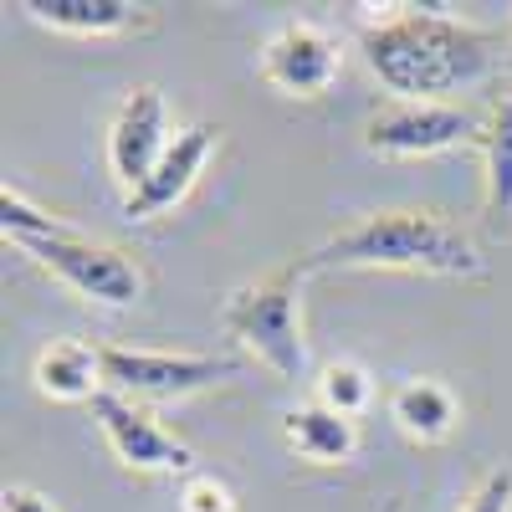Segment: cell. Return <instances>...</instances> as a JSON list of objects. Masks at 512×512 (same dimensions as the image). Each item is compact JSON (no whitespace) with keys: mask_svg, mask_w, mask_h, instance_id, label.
Here are the masks:
<instances>
[{"mask_svg":"<svg viewBox=\"0 0 512 512\" xmlns=\"http://www.w3.org/2000/svg\"><path fill=\"white\" fill-rule=\"evenodd\" d=\"M364 62L405 103H436L446 93L477 88L502 62V36L436 11H400L364 26Z\"/></svg>","mask_w":512,"mask_h":512,"instance_id":"obj_1","label":"cell"},{"mask_svg":"<svg viewBox=\"0 0 512 512\" xmlns=\"http://www.w3.org/2000/svg\"><path fill=\"white\" fill-rule=\"evenodd\" d=\"M313 272L364 267V272H425V277H487V256L441 210H374V216L328 236L308 251Z\"/></svg>","mask_w":512,"mask_h":512,"instance_id":"obj_2","label":"cell"},{"mask_svg":"<svg viewBox=\"0 0 512 512\" xmlns=\"http://www.w3.org/2000/svg\"><path fill=\"white\" fill-rule=\"evenodd\" d=\"M313 277L308 256H292L277 272L256 277L226 297V333L262 359L277 379H303L308 369V344H303V323H297V292Z\"/></svg>","mask_w":512,"mask_h":512,"instance_id":"obj_3","label":"cell"},{"mask_svg":"<svg viewBox=\"0 0 512 512\" xmlns=\"http://www.w3.org/2000/svg\"><path fill=\"white\" fill-rule=\"evenodd\" d=\"M103 359V390L123 400H185L200 395L210 384H221L236 374L231 359L216 354H154V349H98Z\"/></svg>","mask_w":512,"mask_h":512,"instance_id":"obj_4","label":"cell"},{"mask_svg":"<svg viewBox=\"0 0 512 512\" xmlns=\"http://www.w3.org/2000/svg\"><path fill=\"white\" fill-rule=\"evenodd\" d=\"M31 262H41L52 277H62L77 297L88 303H103V308H134L144 297V272L128 262L118 246H103V241H88V236H52V241H26L21 246Z\"/></svg>","mask_w":512,"mask_h":512,"instance_id":"obj_5","label":"cell"},{"mask_svg":"<svg viewBox=\"0 0 512 512\" xmlns=\"http://www.w3.org/2000/svg\"><path fill=\"white\" fill-rule=\"evenodd\" d=\"M482 118L451 103H395L364 123V149L379 159H425L456 144H477Z\"/></svg>","mask_w":512,"mask_h":512,"instance_id":"obj_6","label":"cell"},{"mask_svg":"<svg viewBox=\"0 0 512 512\" xmlns=\"http://www.w3.org/2000/svg\"><path fill=\"white\" fill-rule=\"evenodd\" d=\"M338 67H344V47L313 21H287L262 47V77L282 98H323L338 82Z\"/></svg>","mask_w":512,"mask_h":512,"instance_id":"obj_7","label":"cell"},{"mask_svg":"<svg viewBox=\"0 0 512 512\" xmlns=\"http://www.w3.org/2000/svg\"><path fill=\"white\" fill-rule=\"evenodd\" d=\"M169 108H164V93L139 82L128 88V98L118 103L113 123H108V164H113V180L123 190H139L149 180V169L164 159L169 149Z\"/></svg>","mask_w":512,"mask_h":512,"instance_id":"obj_8","label":"cell"},{"mask_svg":"<svg viewBox=\"0 0 512 512\" xmlns=\"http://www.w3.org/2000/svg\"><path fill=\"white\" fill-rule=\"evenodd\" d=\"M93 420L103 425L113 456L128 466V472H190L195 466V451L185 441H175L144 405L123 400L113 390H103L93 400Z\"/></svg>","mask_w":512,"mask_h":512,"instance_id":"obj_9","label":"cell"},{"mask_svg":"<svg viewBox=\"0 0 512 512\" xmlns=\"http://www.w3.org/2000/svg\"><path fill=\"white\" fill-rule=\"evenodd\" d=\"M216 144H221V123H190V128H180V134L169 139L164 159L149 169V180L139 190H128L123 210L134 221H154V216H164V210H175L190 195V185L200 180V169L210 164Z\"/></svg>","mask_w":512,"mask_h":512,"instance_id":"obj_10","label":"cell"},{"mask_svg":"<svg viewBox=\"0 0 512 512\" xmlns=\"http://www.w3.org/2000/svg\"><path fill=\"white\" fill-rule=\"evenodd\" d=\"M21 11L62 36H128L154 26L144 6H128V0H21Z\"/></svg>","mask_w":512,"mask_h":512,"instance_id":"obj_11","label":"cell"},{"mask_svg":"<svg viewBox=\"0 0 512 512\" xmlns=\"http://www.w3.org/2000/svg\"><path fill=\"white\" fill-rule=\"evenodd\" d=\"M36 390L47 400H62V405H77V400H98L103 395V359L77 344V338H52L47 349L36 354Z\"/></svg>","mask_w":512,"mask_h":512,"instance_id":"obj_12","label":"cell"},{"mask_svg":"<svg viewBox=\"0 0 512 512\" xmlns=\"http://www.w3.org/2000/svg\"><path fill=\"white\" fill-rule=\"evenodd\" d=\"M282 436H287V446L297 456L313 461V466H344L354 456V446H359V425L349 415H338V410L313 400V405H297V410L282 415Z\"/></svg>","mask_w":512,"mask_h":512,"instance_id":"obj_13","label":"cell"},{"mask_svg":"<svg viewBox=\"0 0 512 512\" xmlns=\"http://www.w3.org/2000/svg\"><path fill=\"white\" fill-rule=\"evenodd\" d=\"M477 149L487 159V226H512V93L482 118Z\"/></svg>","mask_w":512,"mask_h":512,"instance_id":"obj_14","label":"cell"},{"mask_svg":"<svg viewBox=\"0 0 512 512\" xmlns=\"http://www.w3.org/2000/svg\"><path fill=\"white\" fill-rule=\"evenodd\" d=\"M390 415L410 441H446L456 425V400L441 379H405L390 395Z\"/></svg>","mask_w":512,"mask_h":512,"instance_id":"obj_15","label":"cell"},{"mask_svg":"<svg viewBox=\"0 0 512 512\" xmlns=\"http://www.w3.org/2000/svg\"><path fill=\"white\" fill-rule=\"evenodd\" d=\"M0 231H6L16 246H26V241H52V236H67V226L52 216V210H41L36 200H26L11 180H6V190H0Z\"/></svg>","mask_w":512,"mask_h":512,"instance_id":"obj_16","label":"cell"},{"mask_svg":"<svg viewBox=\"0 0 512 512\" xmlns=\"http://www.w3.org/2000/svg\"><path fill=\"white\" fill-rule=\"evenodd\" d=\"M369 395H374V379H369L359 364H349V359L328 364L323 379H318V405H328V410H338V415H349V420L364 415Z\"/></svg>","mask_w":512,"mask_h":512,"instance_id":"obj_17","label":"cell"},{"mask_svg":"<svg viewBox=\"0 0 512 512\" xmlns=\"http://www.w3.org/2000/svg\"><path fill=\"white\" fill-rule=\"evenodd\" d=\"M180 512H236V492L221 477L195 472L185 482V492H180Z\"/></svg>","mask_w":512,"mask_h":512,"instance_id":"obj_18","label":"cell"},{"mask_svg":"<svg viewBox=\"0 0 512 512\" xmlns=\"http://www.w3.org/2000/svg\"><path fill=\"white\" fill-rule=\"evenodd\" d=\"M461 512H512V472L507 466H497V472L482 477V487L466 497Z\"/></svg>","mask_w":512,"mask_h":512,"instance_id":"obj_19","label":"cell"},{"mask_svg":"<svg viewBox=\"0 0 512 512\" xmlns=\"http://www.w3.org/2000/svg\"><path fill=\"white\" fill-rule=\"evenodd\" d=\"M0 512H57V502L41 497L36 487H6L0 492Z\"/></svg>","mask_w":512,"mask_h":512,"instance_id":"obj_20","label":"cell"},{"mask_svg":"<svg viewBox=\"0 0 512 512\" xmlns=\"http://www.w3.org/2000/svg\"><path fill=\"white\" fill-rule=\"evenodd\" d=\"M384 512H400V502H390V507H384Z\"/></svg>","mask_w":512,"mask_h":512,"instance_id":"obj_21","label":"cell"}]
</instances>
